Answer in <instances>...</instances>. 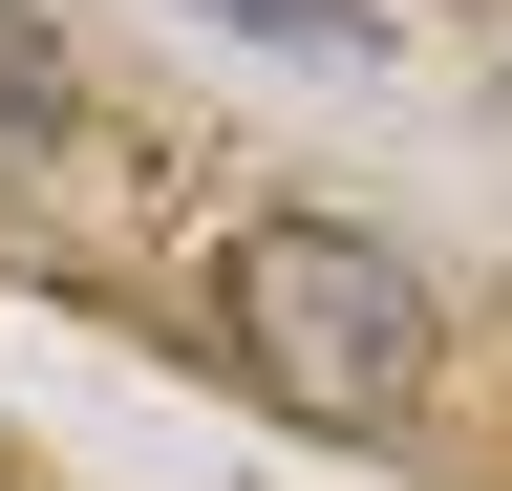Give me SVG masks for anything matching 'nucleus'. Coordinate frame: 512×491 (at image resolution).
I'll return each mask as SVG.
<instances>
[{"label": "nucleus", "mask_w": 512, "mask_h": 491, "mask_svg": "<svg viewBox=\"0 0 512 491\" xmlns=\"http://www.w3.org/2000/svg\"><path fill=\"white\" fill-rule=\"evenodd\" d=\"M214 22H235V43H299V65H363L384 0H214Z\"/></svg>", "instance_id": "obj_2"}, {"label": "nucleus", "mask_w": 512, "mask_h": 491, "mask_svg": "<svg viewBox=\"0 0 512 491\" xmlns=\"http://www.w3.org/2000/svg\"><path fill=\"white\" fill-rule=\"evenodd\" d=\"M43 129H64V43L0 0V150H43Z\"/></svg>", "instance_id": "obj_3"}, {"label": "nucleus", "mask_w": 512, "mask_h": 491, "mask_svg": "<svg viewBox=\"0 0 512 491\" xmlns=\"http://www.w3.org/2000/svg\"><path fill=\"white\" fill-rule=\"evenodd\" d=\"M214 342L256 363V406H299V427H406V385H427V278L384 257L363 214H235Z\"/></svg>", "instance_id": "obj_1"}]
</instances>
